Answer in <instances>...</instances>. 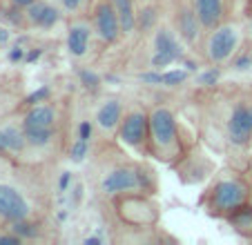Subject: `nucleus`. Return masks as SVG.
I'll list each match as a JSON object with an SVG mask.
<instances>
[{
  "label": "nucleus",
  "instance_id": "18",
  "mask_svg": "<svg viewBox=\"0 0 252 245\" xmlns=\"http://www.w3.org/2000/svg\"><path fill=\"white\" fill-rule=\"evenodd\" d=\"M114 5L116 14L121 18V27H123V36H132L138 31V20H136V0H110Z\"/></svg>",
  "mask_w": 252,
  "mask_h": 245
},
{
  "label": "nucleus",
  "instance_id": "15",
  "mask_svg": "<svg viewBox=\"0 0 252 245\" xmlns=\"http://www.w3.org/2000/svg\"><path fill=\"white\" fill-rule=\"evenodd\" d=\"M125 105L121 98H105L94 112V125L103 136H116L119 125L123 121Z\"/></svg>",
  "mask_w": 252,
  "mask_h": 245
},
{
  "label": "nucleus",
  "instance_id": "12",
  "mask_svg": "<svg viewBox=\"0 0 252 245\" xmlns=\"http://www.w3.org/2000/svg\"><path fill=\"white\" fill-rule=\"evenodd\" d=\"M181 38L174 31V27L161 25L157 27L154 33V56H152V67L154 69H163V67L172 65L181 58Z\"/></svg>",
  "mask_w": 252,
  "mask_h": 245
},
{
  "label": "nucleus",
  "instance_id": "7",
  "mask_svg": "<svg viewBox=\"0 0 252 245\" xmlns=\"http://www.w3.org/2000/svg\"><path fill=\"white\" fill-rule=\"evenodd\" d=\"M225 141L232 150H250L252 147V100L239 98L225 116Z\"/></svg>",
  "mask_w": 252,
  "mask_h": 245
},
{
  "label": "nucleus",
  "instance_id": "9",
  "mask_svg": "<svg viewBox=\"0 0 252 245\" xmlns=\"http://www.w3.org/2000/svg\"><path fill=\"white\" fill-rule=\"evenodd\" d=\"M90 20L94 27V36L98 43L103 45H116L123 38V27H121V18L116 14L114 5L110 0H96L94 7L90 11Z\"/></svg>",
  "mask_w": 252,
  "mask_h": 245
},
{
  "label": "nucleus",
  "instance_id": "6",
  "mask_svg": "<svg viewBox=\"0 0 252 245\" xmlns=\"http://www.w3.org/2000/svg\"><path fill=\"white\" fill-rule=\"evenodd\" d=\"M148 138H150V112L141 107L125 109L123 121L116 132V141L123 147L148 156Z\"/></svg>",
  "mask_w": 252,
  "mask_h": 245
},
{
  "label": "nucleus",
  "instance_id": "8",
  "mask_svg": "<svg viewBox=\"0 0 252 245\" xmlns=\"http://www.w3.org/2000/svg\"><path fill=\"white\" fill-rule=\"evenodd\" d=\"M119 216L125 225L132 227H152L158 221V205L150 194H129V196L114 198Z\"/></svg>",
  "mask_w": 252,
  "mask_h": 245
},
{
  "label": "nucleus",
  "instance_id": "20",
  "mask_svg": "<svg viewBox=\"0 0 252 245\" xmlns=\"http://www.w3.org/2000/svg\"><path fill=\"white\" fill-rule=\"evenodd\" d=\"M5 136H7V150H9V154L11 156H20V154H25L27 150H32L29 147V141H27V136H25V129H23V125H14V122H9V125H5Z\"/></svg>",
  "mask_w": 252,
  "mask_h": 245
},
{
  "label": "nucleus",
  "instance_id": "4",
  "mask_svg": "<svg viewBox=\"0 0 252 245\" xmlns=\"http://www.w3.org/2000/svg\"><path fill=\"white\" fill-rule=\"evenodd\" d=\"M243 36H246V27L237 20H225L219 27L203 31L199 40L201 56L208 65H225L239 54L243 45Z\"/></svg>",
  "mask_w": 252,
  "mask_h": 245
},
{
  "label": "nucleus",
  "instance_id": "13",
  "mask_svg": "<svg viewBox=\"0 0 252 245\" xmlns=\"http://www.w3.org/2000/svg\"><path fill=\"white\" fill-rule=\"evenodd\" d=\"M94 27H92L90 16H78V18H69L67 25V52L71 58H85L90 54L92 40H94Z\"/></svg>",
  "mask_w": 252,
  "mask_h": 245
},
{
  "label": "nucleus",
  "instance_id": "3",
  "mask_svg": "<svg viewBox=\"0 0 252 245\" xmlns=\"http://www.w3.org/2000/svg\"><path fill=\"white\" fill-rule=\"evenodd\" d=\"M148 156H154L165 165H174L183 156V138L179 118L165 105L150 109V138Z\"/></svg>",
  "mask_w": 252,
  "mask_h": 245
},
{
  "label": "nucleus",
  "instance_id": "23",
  "mask_svg": "<svg viewBox=\"0 0 252 245\" xmlns=\"http://www.w3.org/2000/svg\"><path fill=\"white\" fill-rule=\"evenodd\" d=\"M9 154V150H7V136H5V129L0 127V156Z\"/></svg>",
  "mask_w": 252,
  "mask_h": 245
},
{
  "label": "nucleus",
  "instance_id": "17",
  "mask_svg": "<svg viewBox=\"0 0 252 245\" xmlns=\"http://www.w3.org/2000/svg\"><path fill=\"white\" fill-rule=\"evenodd\" d=\"M94 121H83L76 129V136L71 141L69 147V158L74 163H83L90 156V147H92V136H94Z\"/></svg>",
  "mask_w": 252,
  "mask_h": 245
},
{
  "label": "nucleus",
  "instance_id": "21",
  "mask_svg": "<svg viewBox=\"0 0 252 245\" xmlns=\"http://www.w3.org/2000/svg\"><path fill=\"white\" fill-rule=\"evenodd\" d=\"M56 2L67 18H78V16H90L96 0H56Z\"/></svg>",
  "mask_w": 252,
  "mask_h": 245
},
{
  "label": "nucleus",
  "instance_id": "22",
  "mask_svg": "<svg viewBox=\"0 0 252 245\" xmlns=\"http://www.w3.org/2000/svg\"><path fill=\"white\" fill-rule=\"evenodd\" d=\"M36 0H7V5H11V7H16V9H27V7H32Z\"/></svg>",
  "mask_w": 252,
  "mask_h": 245
},
{
  "label": "nucleus",
  "instance_id": "14",
  "mask_svg": "<svg viewBox=\"0 0 252 245\" xmlns=\"http://www.w3.org/2000/svg\"><path fill=\"white\" fill-rule=\"evenodd\" d=\"M63 9L49 0H36L32 7L25 9V25L40 31H49L63 20Z\"/></svg>",
  "mask_w": 252,
  "mask_h": 245
},
{
  "label": "nucleus",
  "instance_id": "24",
  "mask_svg": "<svg viewBox=\"0 0 252 245\" xmlns=\"http://www.w3.org/2000/svg\"><path fill=\"white\" fill-rule=\"evenodd\" d=\"M246 36H248V40H250V45H252V5H250V9H248V23H246Z\"/></svg>",
  "mask_w": 252,
  "mask_h": 245
},
{
  "label": "nucleus",
  "instance_id": "16",
  "mask_svg": "<svg viewBox=\"0 0 252 245\" xmlns=\"http://www.w3.org/2000/svg\"><path fill=\"white\" fill-rule=\"evenodd\" d=\"M192 7L203 31L230 20V0H192Z\"/></svg>",
  "mask_w": 252,
  "mask_h": 245
},
{
  "label": "nucleus",
  "instance_id": "11",
  "mask_svg": "<svg viewBox=\"0 0 252 245\" xmlns=\"http://www.w3.org/2000/svg\"><path fill=\"white\" fill-rule=\"evenodd\" d=\"M172 27L186 45H190V47L199 45L203 29H201V23L194 14L192 0H174V5H172Z\"/></svg>",
  "mask_w": 252,
  "mask_h": 245
},
{
  "label": "nucleus",
  "instance_id": "2",
  "mask_svg": "<svg viewBox=\"0 0 252 245\" xmlns=\"http://www.w3.org/2000/svg\"><path fill=\"white\" fill-rule=\"evenodd\" d=\"M252 201V183L241 174L225 172L214 176L201 196V208L214 218H228L234 210Z\"/></svg>",
  "mask_w": 252,
  "mask_h": 245
},
{
  "label": "nucleus",
  "instance_id": "1",
  "mask_svg": "<svg viewBox=\"0 0 252 245\" xmlns=\"http://www.w3.org/2000/svg\"><path fill=\"white\" fill-rule=\"evenodd\" d=\"M158 189L157 172L138 160H123L114 163L100 174L98 192L107 201H114L129 194H150L154 196Z\"/></svg>",
  "mask_w": 252,
  "mask_h": 245
},
{
  "label": "nucleus",
  "instance_id": "10",
  "mask_svg": "<svg viewBox=\"0 0 252 245\" xmlns=\"http://www.w3.org/2000/svg\"><path fill=\"white\" fill-rule=\"evenodd\" d=\"M32 216H33V208L29 198L16 185L0 181V221L11 225V223L25 221V218Z\"/></svg>",
  "mask_w": 252,
  "mask_h": 245
},
{
  "label": "nucleus",
  "instance_id": "19",
  "mask_svg": "<svg viewBox=\"0 0 252 245\" xmlns=\"http://www.w3.org/2000/svg\"><path fill=\"white\" fill-rule=\"evenodd\" d=\"M225 221H228V225L232 227L239 236L250 241L252 239V201L246 203V205H241L239 210H234Z\"/></svg>",
  "mask_w": 252,
  "mask_h": 245
},
{
  "label": "nucleus",
  "instance_id": "5",
  "mask_svg": "<svg viewBox=\"0 0 252 245\" xmlns=\"http://www.w3.org/2000/svg\"><path fill=\"white\" fill-rule=\"evenodd\" d=\"M25 129V136L29 141L32 150H49L58 136V127H61V114L58 107L52 100L45 103H32L29 109L23 114L20 121Z\"/></svg>",
  "mask_w": 252,
  "mask_h": 245
}]
</instances>
